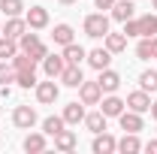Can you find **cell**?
<instances>
[{"label":"cell","instance_id":"1","mask_svg":"<svg viewBox=\"0 0 157 154\" xmlns=\"http://www.w3.org/2000/svg\"><path fill=\"white\" fill-rule=\"evenodd\" d=\"M18 48H21V52H27V55H30L33 60H39V64H42V58L48 55V48H45V42H42V39H39L36 33L30 30V27H27V33H24V37L18 39Z\"/></svg>","mask_w":157,"mask_h":154},{"label":"cell","instance_id":"2","mask_svg":"<svg viewBox=\"0 0 157 154\" xmlns=\"http://www.w3.org/2000/svg\"><path fill=\"white\" fill-rule=\"evenodd\" d=\"M109 15H103V12H94V15H88L85 18V33L91 39H103L106 33H109Z\"/></svg>","mask_w":157,"mask_h":154},{"label":"cell","instance_id":"3","mask_svg":"<svg viewBox=\"0 0 157 154\" xmlns=\"http://www.w3.org/2000/svg\"><path fill=\"white\" fill-rule=\"evenodd\" d=\"M78 100H82L85 106H100V100H103L100 82H82V85H78Z\"/></svg>","mask_w":157,"mask_h":154},{"label":"cell","instance_id":"4","mask_svg":"<svg viewBox=\"0 0 157 154\" xmlns=\"http://www.w3.org/2000/svg\"><path fill=\"white\" fill-rule=\"evenodd\" d=\"M24 21H27L30 30H42V27H48V9L45 6H30L24 12Z\"/></svg>","mask_w":157,"mask_h":154},{"label":"cell","instance_id":"5","mask_svg":"<svg viewBox=\"0 0 157 154\" xmlns=\"http://www.w3.org/2000/svg\"><path fill=\"white\" fill-rule=\"evenodd\" d=\"M60 88L55 85V79H48V82H36V100L42 103V106H52L55 100H58Z\"/></svg>","mask_w":157,"mask_h":154},{"label":"cell","instance_id":"6","mask_svg":"<svg viewBox=\"0 0 157 154\" xmlns=\"http://www.w3.org/2000/svg\"><path fill=\"white\" fill-rule=\"evenodd\" d=\"M12 124H15L18 130H30V127L36 124V112H33L30 106H15V112H12Z\"/></svg>","mask_w":157,"mask_h":154},{"label":"cell","instance_id":"7","mask_svg":"<svg viewBox=\"0 0 157 154\" xmlns=\"http://www.w3.org/2000/svg\"><path fill=\"white\" fill-rule=\"evenodd\" d=\"M58 82H63L67 88H78V85L85 82V76H82V64H67L63 73L58 76Z\"/></svg>","mask_w":157,"mask_h":154},{"label":"cell","instance_id":"8","mask_svg":"<svg viewBox=\"0 0 157 154\" xmlns=\"http://www.w3.org/2000/svg\"><path fill=\"white\" fill-rule=\"evenodd\" d=\"M91 148H94V154H112V151H118V139L103 130V133H94V145Z\"/></svg>","mask_w":157,"mask_h":154},{"label":"cell","instance_id":"9","mask_svg":"<svg viewBox=\"0 0 157 154\" xmlns=\"http://www.w3.org/2000/svg\"><path fill=\"white\" fill-rule=\"evenodd\" d=\"M124 106H127V103H124L121 97H115V94H109V97L100 100V112H103L106 118H118L121 112H124Z\"/></svg>","mask_w":157,"mask_h":154},{"label":"cell","instance_id":"10","mask_svg":"<svg viewBox=\"0 0 157 154\" xmlns=\"http://www.w3.org/2000/svg\"><path fill=\"white\" fill-rule=\"evenodd\" d=\"M127 109H133V112H148L151 109V97H148V91H133V94H127Z\"/></svg>","mask_w":157,"mask_h":154},{"label":"cell","instance_id":"11","mask_svg":"<svg viewBox=\"0 0 157 154\" xmlns=\"http://www.w3.org/2000/svg\"><path fill=\"white\" fill-rule=\"evenodd\" d=\"M118 121H121V130H124V133H139V130H142V115L133 112V109H124V112L118 115Z\"/></svg>","mask_w":157,"mask_h":154},{"label":"cell","instance_id":"12","mask_svg":"<svg viewBox=\"0 0 157 154\" xmlns=\"http://www.w3.org/2000/svg\"><path fill=\"white\" fill-rule=\"evenodd\" d=\"M109 12H112V18H115V21L124 24L127 18H133V15H136V3H133V0H115V6H112Z\"/></svg>","mask_w":157,"mask_h":154},{"label":"cell","instance_id":"13","mask_svg":"<svg viewBox=\"0 0 157 154\" xmlns=\"http://www.w3.org/2000/svg\"><path fill=\"white\" fill-rule=\"evenodd\" d=\"M100 88H103V94H115L118 88H121V76H118L115 70H109V67H106V70H100Z\"/></svg>","mask_w":157,"mask_h":154},{"label":"cell","instance_id":"14","mask_svg":"<svg viewBox=\"0 0 157 154\" xmlns=\"http://www.w3.org/2000/svg\"><path fill=\"white\" fill-rule=\"evenodd\" d=\"M88 64H91V67H94V70H106V67H109V64H112V52H109V48H106V45H103V48H94V52H88Z\"/></svg>","mask_w":157,"mask_h":154},{"label":"cell","instance_id":"15","mask_svg":"<svg viewBox=\"0 0 157 154\" xmlns=\"http://www.w3.org/2000/svg\"><path fill=\"white\" fill-rule=\"evenodd\" d=\"M63 67H67L63 55H45V58H42V70H45L48 79H58L60 73H63Z\"/></svg>","mask_w":157,"mask_h":154},{"label":"cell","instance_id":"16","mask_svg":"<svg viewBox=\"0 0 157 154\" xmlns=\"http://www.w3.org/2000/svg\"><path fill=\"white\" fill-rule=\"evenodd\" d=\"M24 33H27V21L21 18V15H12V18H6L3 37H9V39H21Z\"/></svg>","mask_w":157,"mask_h":154},{"label":"cell","instance_id":"17","mask_svg":"<svg viewBox=\"0 0 157 154\" xmlns=\"http://www.w3.org/2000/svg\"><path fill=\"white\" fill-rule=\"evenodd\" d=\"M63 121L67 124H78V121H85V103H67L63 106Z\"/></svg>","mask_w":157,"mask_h":154},{"label":"cell","instance_id":"18","mask_svg":"<svg viewBox=\"0 0 157 154\" xmlns=\"http://www.w3.org/2000/svg\"><path fill=\"white\" fill-rule=\"evenodd\" d=\"M52 39L58 42V45H70V42H76V30L70 27V24H55V33Z\"/></svg>","mask_w":157,"mask_h":154},{"label":"cell","instance_id":"19","mask_svg":"<svg viewBox=\"0 0 157 154\" xmlns=\"http://www.w3.org/2000/svg\"><path fill=\"white\" fill-rule=\"evenodd\" d=\"M103 39H106V48H109L112 55H118V52L127 48V33H124V30H121V33H112V30H109Z\"/></svg>","mask_w":157,"mask_h":154},{"label":"cell","instance_id":"20","mask_svg":"<svg viewBox=\"0 0 157 154\" xmlns=\"http://www.w3.org/2000/svg\"><path fill=\"white\" fill-rule=\"evenodd\" d=\"M55 148H58V151H73V148H76V133H73V130L55 133Z\"/></svg>","mask_w":157,"mask_h":154},{"label":"cell","instance_id":"21","mask_svg":"<svg viewBox=\"0 0 157 154\" xmlns=\"http://www.w3.org/2000/svg\"><path fill=\"white\" fill-rule=\"evenodd\" d=\"M85 58H88V52H85L78 42H70V45H63V60H67V64H82Z\"/></svg>","mask_w":157,"mask_h":154},{"label":"cell","instance_id":"22","mask_svg":"<svg viewBox=\"0 0 157 154\" xmlns=\"http://www.w3.org/2000/svg\"><path fill=\"white\" fill-rule=\"evenodd\" d=\"M9 64H12V70H15V73H24V70H36V64H39V60H33L30 55H27V52H18V55L9 60Z\"/></svg>","mask_w":157,"mask_h":154},{"label":"cell","instance_id":"23","mask_svg":"<svg viewBox=\"0 0 157 154\" xmlns=\"http://www.w3.org/2000/svg\"><path fill=\"white\" fill-rule=\"evenodd\" d=\"M24 151H27V154L45 151V136H42V133H27V136H24Z\"/></svg>","mask_w":157,"mask_h":154},{"label":"cell","instance_id":"24","mask_svg":"<svg viewBox=\"0 0 157 154\" xmlns=\"http://www.w3.org/2000/svg\"><path fill=\"white\" fill-rule=\"evenodd\" d=\"M118 151L136 154V151H142V142L136 139V133H124V139H118Z\"/></svg>","mask_w":157,"mask_h":154},{"label":"cell","instance_id":"25","mask_svg":"<svg viewBox=\"0 0 157 154\" xmlns=\"http://www.w3.org/2000/svg\"><path fill=\"white\" fill-rule=\"evenodd\" d=\"M63 127H67L63 115H48L45 121H42V133H45V136H55V133H60Z\"/></svg>","mask_w":157,"mask_h":154},{"label":"cell","instance_id":"26","mask_svg":"<svg viewBox=\"0 0 157 154\" xmlns=\"http://www.w3.org/2000/svg\"><path fill=\"white\" fill-rule=\"evenodd\" d=\"M15 55H18V39L0 37V60H12Z\"/></svg>","mask_w":157,"mask_h":154},{"label":"cell","instance_id":"27","mask_svg":"<svg viewBox=\"0 0 157 154\" xmlns=\"http://www.w3.org/2000/svg\"><path fill=\"white\" fill-rule=\"evenodd\" d=\"M85 127H88L91 133H103V130H106V115H103V112H91V115H85Z\"/></svg>","mask_w":157,"mask_h":154},{"label":"cell","instance_id":"28","mask_svg":"<svg viewBox=\"0 0 157 154\" xmlns=\"http://www.w3.org/2000/svg\"><path fill=\"white\" fill-rule=\"evenodd\" d=\"M0 12H3L6 18L21 15V12H24V0H0Z\"/></svg>","mask_w":157,"mask_h":154},{"label":"cell","instance_id":"29","mask_svg":"<svg viewBox=\"0 0 157 154\" xmlns=\"http://www.w3.org/2000/svg\"><path fill=\"white\" fill-rule=\"evenodd\" d=\"M136 58L139 60H151V58H154V42H151V37H142V39H139Z\"/></svg>","mask_w":157,"mask_h":154},{"label":"cell","instance_id":"30","mask_svg":"<svg viewBox=\"0 0 157 154\" xmlns=\"http://www.w3.org/2000/svg\"><path fill=\"white\" fill-rule=\"evenodd\" d=\"M139 33H142V37H154L157 33V15H151V12L142 15V18H139Z\"/></svg>","mask_w":157,"mask_h":154},{"label":"cell","instance_id":"31","mask_svg":"<svg viewBox=\"0 0 157 154\" xmlns=\"http://www.w3.org/2000/svg\"><path fill=\"white\" fill-rule=\"evenodd\" d=\"M15 82H18V88H36V70L15 73Z\"/></svg>","mask_w":157,"mask_h":154},{"label":"cell","instance_id":"32","mask_svg":"<svg viewBox=\"0 0 157 154\" xmlns=\"http://www.w3.org/2000/svg\"><path fill=\"white\" fill-rule=\"evenodd\" d=\"M139 85H142V91H157V70H145L139 76Z\"/></svg>","mask_w":157,"mask_h":154},{"label":"cell","instance_id":"33","mask_svg":"<svg viewBox=\"0 0 157 154\" xmlns=\"http://www.w3.org/2000/svg\"><path fill=\"white\" fill-rule=\"evenodd\" d=\"M9 82H15V70H12V64H0V85H9Z\"/></svg>","mask_w":157,"mask_h":154},{"label":"cell","instance_id":"34","mask_svg":"<svg viewBox=\"0 0 157 154\" xmlns=\"http://www.w3.org/2000/svg\"><path fill=\"white\" fill-rule=\"evenodd\" d=\"M124 33H127V39L130 37H142V33H139V18H127L124 21Z\"/></svg>","mask_w":157,"mask_h":154},{"label":"cell","instance_id":"35","mask_svg":"<svg viewBox=\"0 0 157 154\" xmlns=\"http://www.w3.org/2000/svg\"><path fill=\"white\" fill-rule=\"evenodd\" d=\"M94 6H97V9H112L115 0H94Z\"/></svg>","mask_w":157,"mask_h":154},{"label":"cell","instance_id":"36","mask_svg":"<svg viewBox=\"0 0 157 154\" xmlns=\"http://www.w3.org/2000/svg\"><path fill=\"white\" fill-rule=\"evenodd\" d=\"M145 148H148V151H151V154H157V139H151V142H148Z\"/></svg>","mask_w":157,"mask_h":154},{"label":"cell","instance_id":"37","mask_svg":"<svg viewBox=\"0 0 157 154\" xmlns=\"http://www.w3.org/2000/svg\"><path fill=\"white\" fill-rule=\"evenodd\" d=\"M148 112H151V115H154V121H157V100L151 103V109H148Z\"/></svg>","mask_w":157,"mask_h":154},{"label":"cell","instance_id":"38","mask_svg":"<svg viewBox=\"0 0 157 154\" xmlns=\"http://www.w3.org/2000/svg\"><path fill=\"white\" fill-rule=\"evenodd\" d=\"M151 42H154V58H157V33L151 37Z\"/></svg>","mask_w":157,"mask_h":154},{"label":"cell","instance_id":"39","mask_svg":"<svg viewBox=\"0 0 157 154\" xmlns=\"http://www.w3.org/2000/svg\"><path fill=\"white\" fill-rule=\"evenodd\" d=\"M60 3H63V6H70V3H76V0H60Z\"/></svg>","mask_w":157,"mask_h":154},{"label":"cell","instance_id":"40","mask_svg":"<svg viewBox=\"0 0 157 154\" xmlns=\"http://www.w3.org/2000/svg\"><path fill=\"white\" fill-rule=\"evenodd\" d=\"M0 37H3V27H0Z\"/></svg>","mask_w":157,"mask_h":154},{"label":"cell","instance_id":"41","mask_svg":"<svg viewBox=\"0 0 157 154\" xmlns=\"http://www.w3.org/2000/svg\"><path fill=\"white\" fill-rule=\"evenodd\" d=\"M154 9H157V0H154Z\"/></svg>","mask_w":157,"mask_h":154}]
</instances>
